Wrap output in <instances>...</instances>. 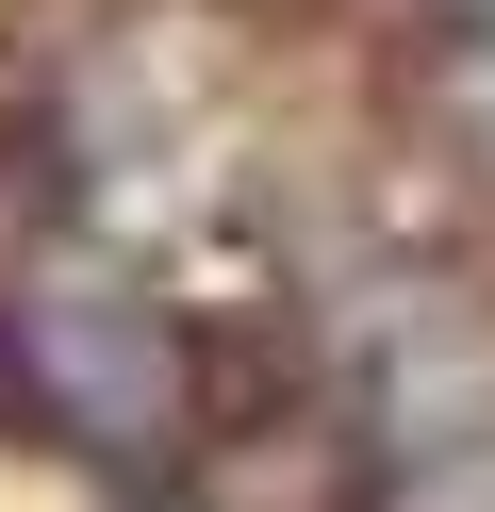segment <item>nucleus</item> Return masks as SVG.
I'll return each mask as SVG.
<instances>
[]
</instances>
